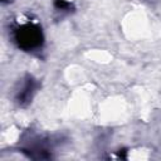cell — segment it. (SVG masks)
Listing matches in <instances>:
<instances>
[{"instance_id": "cell-1", "label": "cell", "mask_w": 161, "mask_h": 161, "mask_svg": "<svg viewBox=\"0 0 161 161\" xmlns=\"http://www.w3.org/2000/svg\"><path fill=\"white\" fill-rule=\"evenodd\" d=\"M15 42L18 45L25 50L38 48L43 43L42 30L33 24H25L18 28L15 31Z\"/></svg>"}, {"instance_id": "cell-2", "label": "cell", "mask_w": 161, "mask_h": 161, "mask_svg": "<svg viewBox=\"0 0 161 161\" xmlns=\"http://www.w3.org/2000/svg\"><path fill=\"white\" fill-rule=\"evenodd\" d=\"M34 91H35V80H34L33 78L29 77V78L26 79V82L24 83L21 91H20V92L18 93V96H16L18 102H19L20 104H25V103H28V102L31 99Z\"/></svg>"}, {"instance_id": "cell-3", "label": "cell", "mask_w": 161, "mask_h": 161, "mask_svg": "<svg viewBox=\"0 0 161 161\" xmlns=\"http://www.w3.org/2000/svg\"><path fill=\"white\" fill-rule=\"evenodd\" d=\"M55 6L58 9H60V10H65V9H68L70 6V4L64 1V0H55Z\"/></svg>"}, {"instance_id": "cell-4", "label": "cell", "mask_w": 161, "mask_h": 161, "mask_svg": "<svg viewBox=\"0 0 161 161\" xmlns=\"http://www.w3.org/2000/svg\"><path fill=\"white\" fill-rule=\"evenodd\" d=\"M3 1H6V0H3Z\"/></svg>"}]
</instances>
